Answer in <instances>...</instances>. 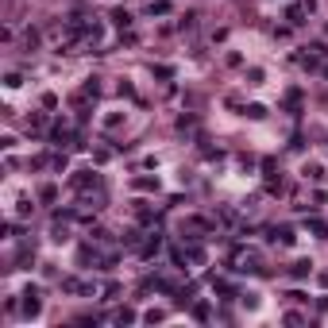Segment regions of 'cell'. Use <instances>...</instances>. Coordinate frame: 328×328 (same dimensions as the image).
<instances>
[{"label": "cell", "mask_w": 328, "mask_h": 328, "mask_svg": "<svg viewBox=\"0 0 328 328\" xmlns=\"http://www.w3.org/2000/svg\"><path fill=\"white\" fill-rule=\"evenodd\" d=\"M23 313H27V317H35V313H39V298H35V290H31V294H27V301H23Z\"/></svg>", "instance_id": "cell-1"}]
</instances>
